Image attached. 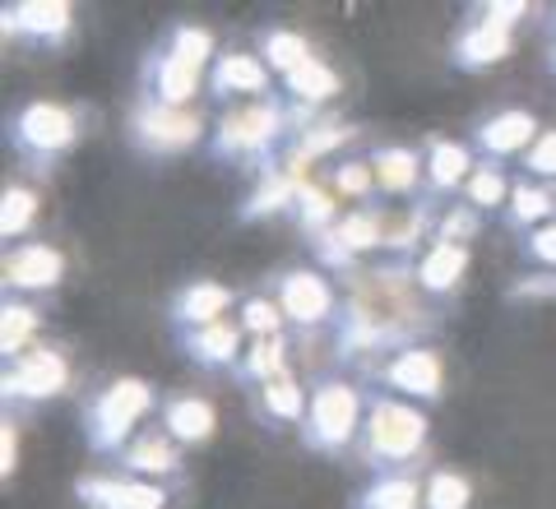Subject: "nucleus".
<instances>
[{
  "label": "nucleus",
  "instance_id": "nucleus-19",
  "mask_svg": "<svg viewBox=\"0 0 556 509\" xmlns=\"http://www.w3.org/2000/svg\"><path fill=\"white\" fill-rule=\"evenodd\" d=\"M163 431H167L177 445H204V441H214V431H218L214 403L200 398V394H177V398H167V403H163Z\"/></svg>",
  "mask_w": 556,
  "mask_h": 509
},
{
  "label": "nucleus",
  "instance_id": "nucleus-41",
  "mask_svg": "<svg viewBox=\"0 0 556 509\" xmlns=\"http://www.w3.org/2000/svg\"><path fill=\"white\" fill-rule=\"evenodd\" d=\"M525 167L538 181H556V130H543L533 139V149L525 153Z\"/></svg>",
  "mask_w": 556,
  "mask_h": 509
},
{
  "label": "nucleus",
  "instance_id": "nucleus-9",
  "mask_svg": "<svg viewBox=\"0 0 556 509\" xmlns=\"http://www.w3.org/2000/svg\"><path fill=\"white\" fill-rule=\"evenodd\" d=\"M278 310H283V320H292V325L316 329L334 315V288H329V278L316 269H288L278 278Z\"/></svg>",
  "mask_w": 556,
  "mask_h": 509
},
{
  "label": "nucleus",
  "instance_id": "nucleus-25",
  "mask_svg": "<svg viewBox=\"0 0 556 509\" xmlns=\"http://www.w3.org/2000/svg\"><path fill=\"white\" fill-rule=\"evenodd\" d=\"M283 89H288V98L292 102H298V107H320V102H329V98H334L339 93V75H334V69H329L320 56H311L306 65H298V69H292V75L283 79Z\"/></svg>",
  "mask_w": 556,
  "mask_h": 509
},
{
  "label": "nucleus",
  "instance_id": "nucleus-10",
  "mask_svg": "<svg viewBox=\"0 0 556 509\" xmlns=\"http://www.w3.org/2000/svg\"><path fill=\"white\" fill-rule=\"evenodd\" d=\"M65 273V255L47 241H24V245H10L5 251V292H47L56 288Z\"/></svg>",
  "mask_w": 556,
  "mask_h": 509
},
{
  "label": "nucleus",
  "instance_id": "nucleus-29",
  "mask_svg": "<svg viewBox=\"0 0 556 509\" xmlns=\"http://www.w3.org/2000/svg\"><path fill=\"white\" fill-rule=\"evenodd\" d=\"M506 214H510V222L519 227V232H533L538 222L547 227V218L556 214V195H552L547 186L519 181V186L510 190V204H506Z\"/></svg>",
  "mask_w": 556,
  "mask_h": 509
},
{
  "label": "nucleus",
  "instance_id": "nucleus-13",
  "mask_svg": "<svg viewBox=\"0 0 556 509\" xmlns=\"http://www.w3.org/2000/svg\"><path fill=\"white\" fill-rule=\"evenodd\" d=\"M538 135H543V130H538V116H533V112L506 107V112L486 116L482 126L473 130V144H478V153H486V157H515V153H529Z\"/></svg>",
  "mask_w": 556,
  "mask_h": 509
},
{
  "label": "nucleus",
  "instance_id": "nucleus-43",
  "mask_svg": "<svg viewBox=\"0 0 556 509\" xmlns=\"http://www.w3.org/2000/svg\"><path fill=\"white\" fill-rule=\"evenodd\" d=\"M482 14H486V20H496V24H506V28H515L529 14V5H525V0H510V5H482Z\"/></svg>",
  "mask_w": 556,
  "mask_h": 509
},
{
  "label": "nucleus",
  "instance_id": "nucleus-24",
  "mask_svg": "<svg viewBox=\"0 0 556 509\" xmlns=\"http://www.w3.org/2000/svg\"><path fill=\"white\" fill-rule=\"evenodd\" d=\"M353 509H422V482L413 472H380V478L362 491Z\"/></svg>",
  "mask_w": 556,
  "mask_h": 509
},
{
  "label": "nucleus",
  "instance_id": "nucleus-32",
  "mask_svg": "<svg viewBox=\"0 0 556 509\" xmlns=\"http://www.w3.org/2000/svg\"><path fill=\"white\" fill-rule=\"evenodd\" d=\"M468 505H473V486H468L464 472H450V468L427 472L422 509H468Z\"/></svg>",
  "mask_w": 556,
  "mask_h": 509
},
{
  "label": "nucleus",
  "instance_id": "nucleus-42",
  "mask_svg": "<svg viewBox=\"0 0 556 509\" xmlns=\"http://www.w3.org/2000/svg\"><path fill=\"white\" fill-rule=\"evenodd\" d=\"M525 255L533 259V265H547V269H556V222H547V227H533V232L525 237Z\"/></svg>",
  "mask_w": 556,
  "mask_h": 509
},
{
  "label": "nucleus",
  "instance_id": "nucleus-2",
  "mask_svg": "<svg viewBox=\"0 0 556 509\" xmlns=\"http://www.w3.org/2000/svg\"><path fill=\"white\" fill-rule=\"evenodd\" d=\"M149 408H153L149 380H135V376L112 380L108 390L89 403V412H84V441L98 454H121L135 441V427L144 421Z\"/></svg>",
  "mask_w": 556,
  "mask_h": 509
},
{
  "label": "nucleus",
  "instance_id": "nucleus-1",
  "mask_svg": "<svg viewBox=\"0 0 556 509\" xmlns=\"http://www.w3.org/2000/svg\"><path fill=\"white\" fill-rule=\"evenodd\" d=\"M427 445V412L413 408L404 398L380 394L367 408V427H362V459L380 472H399V463H413Z\"/></svg>",
  "mask_w": 556,
  "mask_h": 509
},
{
  "label": "nucleus",
  "instance_id": "nucleus-34",
  "mask_svg": "<svg viewBox=\"0 0 556 509\" xmlns=\"http://www.w3.org/2000/svg\"><path fill=\"white\" fill-rule=\"evenodd\" d=\"M260 47H265V65H269V69H278L283 79H288L298 65H306V61H311L306 38H302V33H292V28H269V33H265V42H260Z\"/></svg>",
  "mask_w": 556,
  "mask_h": 509
},
{
  "label": "nucleus",
  "instance_id": "nucleus-46",
  "mask_svg": "<svg viewBox=\"0 0 556 509\" xmlns=\"http://www.w3.org/2000/svg\"><path fill=\"white\" fill-rule=\"evenodd\" d=\"M552 14H556V10H552Z\"/></svg>",
  "mask_w": 556,
  "mask_h": 509
},
{
  "label": "nucleus",
  "instance_id": "nucleus-20",
  "mask_svg": "<svg viewBox=\"0 0 556 509\" xmlns=\"http://www.w3.org/2000/svg\"><path fill=\"white\" fill-rule=\"evenodd\" d=\"M371 171H376L380 195H417L427 181V157H417L413 149L386 144V149L371 153Z\"/></svg>",
  "mask_w": 556,
  "mask_h": 509
},
{
  "label": "nucleus",
  "instance_id": "nucleus-4",
  "mask_svg": "<svg viewBox=\"0 0 556 509\" xmlns=\"http://www.w3.org/2000/svg\"><path fill=\"white\" fill-rule=\"evenodd\" d=\"M288 130V107L274 98H255L247 107L223 112V120L214 126V153L218 157H255L269 153L274 139H283Z\"/></svg>",
  "mask_w": 556,
  "mask_h": 509
},
{
  "label": "nucleus",
  "instance_id": "nucleus-40",
  "mask_svg": "<svg viewBox=\"0 0 556 509\" xmlns=\"http://www.w3.org/2000/svg\"><path fill=\"white\" fill-rule=\"evenodd\" d=\"M241 329L255 333V339H274V333H283V310H278V302L251 296V302L241 306Z\"/></svg>",
  "mask_w": 556,
  "mask_h": 509
},
{
  "label": "nucleus",
  "instance_id": "nucleus-3",
  "mask_svg": "<svg viewBox=\"0 0 556 509\" xmlns=\"http://www.w3.org/2000/svg\"><path fill=\"white\" fill-rule=\"evenodd\" d=\"M367 427V412H362V390L348 380H325L311 394V408L302 421V441L316 454H343L348 445Z\"/></svg>",
  "mask_w": 556,
  "mask_h": 509
},
{
  "label": "nucleus",
  "instance_id": "nucleus-35",
  "mask_svg": "<svg viewBox=\"0 0 556 509\" xmlns=\"http://www.w3.org/2000/svg\"><path fill=\"white\" fill-rule=\"evenodd\" d=\"M33 218H38V195L28 186H5V200H0V237L20 241Z\"/></svg>",
  "mask_w": 556,
  "mask_h": 509
},
{
  "label": "nucleus",
  "instance_id": "nucleus-22",
  "mask_svg": "<svg viewBox=\"0 0 556 509\" xmlns=\"http://www.w3.org/2000/svg\"><path fill=\"white\" fill-rule=\"evenodd\" d=\"M228 306H232V288H223V283H190V288L177 292V302H172V325H177L181 333L218 325Z\"/></svg>",
  "mask_w": 556,
  "mask_h": 509
},
{
  "label": "nucleus",
  "instance_id": "nucleus-15",
  "mask_svg": "<svg viewBox=\"0 0 556 509\" xmlns=\"http://www.w3.org/2000/svg\"><path fill=\"white\" fill-rule=\"evenodd\" d=\"M208 89L218 98H265L269 89V65L251 56V51H223L214 61V75H208Z\"/></svg>",
  "mask_w": 556,
  "mask_h": 509
},
{
  "label": "nucleus",
  "instance_id": "nucleus-21",
  "mask_svg": "<svg viewBox=\"0 0 556 509\" xmlns=\"http://www.w3.org/2000/svg\"><path fill=\"white\" fill-rule=\"evenodd\" d=\"M468 269V245H450V241H431V251H422V259H417V288H422L427 296H450L459 288V278Z\"/></svg>",
  "mask_w": 556,
  "mask_h": 509
},
{
  "label": "nucleus",
  "instance_id": "nucleus-33",
  "mask_svg": "<svg viewBox=\"0 0 556 509\" xmlns=\"http://www.w3.org/2000/svg\"><path fill=\"white\" fill-rule=\"evenodd\" d=\"M241 376L255 380V384H265L274 376H288V343H283V333H274V339H255L247 347V361H241Z\"/></svg>",
  "mask_w": 556,
  "mask_h": 509
},
{
  "label": "nucleus",
  "instance_id": "nucleus-23",
  "mask_svg": "<svg viewBox=\"0 0 556 509\" xmlns=\"http://www.w3.org/2000/svg\"><path fill=\"white\" fill-rule=\"evenodd\" d=\"M181 347L195 366H232L241 353V325L218 320V325L190 329V333H181Z\"/></svg>",
  "mask_w": 556,
  "mask_h": 509
},
{
  "label": "nucleus",
  "instance_id": "nucleus-45",
  "mask_svg": "<svg viewBox=\"0 0 556 509\" xmlns=\"http://www.w3.org/2000/svg\"><path fill=\"white\" fill-rule=\"evenodd\" d=\"M547 65H552V75H556V42H552V51H547Z\"/></svg>",
  "mask_w": 556,
  "mask_h": 509
},
{
  "label": "nucleus",
  "instance_id": "nucleus-18",
  "mask_svg": "<svg viewBox=\"0 0 556 509\" xmlns=\"http://www.w3.org/2000/svg\"><path fill=\"white\" fill-rule=\"evenodd\" d=\"M473 149L464 139H431L427 144V190L431 195H455L464 190V181L473 177Z\"/></svg>",
  "mask_w": 556,
  "mask_h": 509
},
{
  "label": "nucleus",
  "instance_id": "nucleus-16",
  "mask_svg": "<svg viewBox=\"0 0 556 509\" xmlns=\"http://www.w3.org/2000/svg\"><path fill=\"white\" fill-rule=\"evenodd\" d=\"M510 51H515V28H506V24H496V20H486V14H478V20L459 33V42H455V65H464V69H486V65L506 61Z\"/></svg>",
  "mask_w": 556,
  "mask_h": 509
},
{
  "label": "nucleus",
  "instance_id": "nucleus-26",
  "mask_svg": "<svg viewBox=\"0 0 556 509\" xmlns=\"http://www.w3.org/2000/svg\"><path fill=\"white\" fill-rule=\"evenodd\" d=\"M255 403L274 421H306V408H311V398L302 394V384L292 376H274L265 384H255Z\"/></svg>",
  "mask_w": 556,
  "mask_h": 509
},
{
  "label": "nucleus",
  "instance_id": "nucleus-12",
  "mask_svg": "<svg viewBox=\"0 0 556 509\" xmlns=\"http://www.w3.org/2000/svg\"><path fill=\"white\" fill-rule=\"evenodd\" d=\"M144 89L149 102H159V107H186L200 93V65L181 61L177 51H153L144 65Z\"/></svg>",
  "mask_w": 556,
  "mask_h": 509
},
{
  "label": "nucleus",
  "instance_id": "nucleus-38",
  "mask_svg": "<svg viewBox=\"0 0 556 509\" xmlns=\"http://www.w3.org/2000/svg\"><path fill=\"white\" fill-rule=\"evenodd\" d=\"M167 51H177L181 61L200 65V69H204V61H218V56H214V33H208V28H195V24H177V28H172Z\"/></svg>",
  "mask_w": 556,
  "mask_h": 509
},
{
  "label": "nucleus",
  "instance_id": "nucleus-37",
  "mask_svg": "<svg viewBox=\"0 0 556 509\" xmlns=\"http://www.w3.org/2000/svg\"><path fill=\"white\" fill-rule=\"evenodd\" d=\"M334 195L339 200H371V195H380V190H376V171H371V157L334 167Z\"/></svg>",
  "mask_w": 556,
  "mask_h": 509
},
{
  "label": "nucleus",
  "instance_id": "nucleus-7",
  "mask_svg": "<svg viewBox=\"0 0 556 509\" xmlns=\"http://www.w3.org/2000/svg\"><path fill=\"white\" fill-rule=\"evenodd\" d=\"M204 120L186 107H159V102H139L130 116V139L144 153H186L200 144Z\"/></svg>",
  "mask_w": 556,
  "mask_h": 509
},
{
  "label": "nucleus",
  "instance_id": "nucleus-39",
  "mask_svg": "<svg viewBox=\"0 0 556 509\" xmlns=\"http://www.w3.org/2000/svg\"><path fill=\"white\" fill-rule=\"evenodd\" d=\"M482 232V214L473 204H450L441 222H437V241H450V245H468V237H478Z\"/></svg>",
  "mask_w": 556,
  "mask_h": 509
},
{
  "label": "nucleus",
  "instance_id": "nucleus-17",
  "mask_svg": "<svg viewBox=\"0 0 556 509\" xmlns=\"http://www.w3.org/2000/svg\"><path fill=\"white\" fill-rule=\"evenodd\" d=\"M70 24H75V10L65 0H24V5L5 10V33H20L33 42H61Z\"/></svg>",
  "mask_w": 556,
  "mask_h": 509
},
{
  "label": "nucleus",
  "instance_id": "nucleus-36",
  "mask_svg": "<svg viewBox=\"0 0 556 509\" xmlns=\"http://www.w3.org/2000/svg\"><path fill=\"white\" fill-rule=\"evenodd\" d=\"M422 237H427V204H413L408 214H390L386 218V251L408 255Z\"/></svg>",
  "mask_w": 556,
  "mask_h": 509
},
{
  "label": "nucleus",
  "instance_id": "nucleus-28",
  "mask_svg": "<svg viewBox=\"0 0 556 509\" xmlns=\"http://www.w3.org/2000/svg\"><path fill=\"white\" fill-rule=\"evenodd\" d=\"M38 310L24 306V302H5L0 306V353H5V361L24 357L33 339H38Z\"/></svg>",
  "mask_w": 556,
  "mask_h": 509
},
{
  "label": "nucleus",
  "instance_id": "nucleus-31",
  "mask_svg": "<svg viewBox=\"0 0 556 509\" xmlns=\"http://www.w3.org/2000/svg\"><path fill=\"white\" fill-rule=\"evenodd\" d=\"M510 181H506V171H501L496 163H478L473 167V177L464 181V204H473L478 214H486V208H501V204H510Z\"/></svg>",
  "mask_w": 556,
  "mask_h": 509
},
{
  "label": "nucleus",
  "instance_id": "nucleus-30",
  "mask_svg": "<svg viewBox=\"0 0 556 509\" xmlns=\"http://www.w3.org/2000/svg\"><path fill=\"white\" fill-rule=\"evenodd\" d=\"M298 218H302V232H311V241L316 237H325L329 227H339L334 222V214H339V200H334V190H325V186H316V181H302L298 186Z\"/></svg>",
  "mask_w": 556,
  "mask_h": 509
},
{
  "label": "nucleus",
  "instance_id": "nucleus-27",
  "mask_svg": "<svg viewBox=\"0 0 556 509\" xmlns=\"http://www.w3.org/2000/svg\"><path fill=\"white\" fill-rule=\"evenodd\" d=\"M334 237L353 259L367 255V251H376V245H386V214H380V208H353L348 218H339Z\"/></svg>",
  "mask_w": 556,
  "mask_h": 509
},
{
  "label": "nucleus",
  "instance_id": "nucleus-8",
  "mask_svg": "<svg viewBox=\"0 0 556 509\" xmlns=\"http://www.w3.org/2000/svg\"><path fill=\"white\" fill-rule=\"evenodd\" d=\"M380 380L390 384L394 394L404 398H422V403H437L445 394V366L441 357L431 353V347H399L394 357H386V366H380Z\"/></svg>",
  "mask_w": 556,
  "mask_h": 509
},
{
  "label": "nucleus",
  "instance_id": "nucleus-44",
  "mask_svg": "<svg viewBox=\"0 0 556 509\" xmlns=\"http://www.w3.org/2000/svg\"><path fill=\"white\" fill-rule=\"evenodd\" d=\"M0 478H14V421L0 427Z\"/></svg>",
  "mask_w": 556,
  "mask_h": 509
},
{
  "label": "nucleus",
  "instance_id": "nucleus-14",
  "mask_svg": "<svg viewBox=\"0 0 556 509\" xmlns=\"http://www.w3.org/2000/svg\"><path fill=\"white\" fill-rule=\"evenodd\" d=\"M116 459L130 478H177L181 472V445L159 427V431H139Z\"/></svg>",
  "mask_w": 556,
  "mask_h": 509
},
{
  "label": "nucleus",
  "instance_id": "nucleus-6",
  "mask_svg": "<svg viewBox=\"0 0 556 509\" xmlns=\"http://www.w3.org/2000/svg\"><path fill=\"white\" fill-rule=\"evenodd\" d=\"M65 384H70V361L61 347H28L24 357H14L5 361V403H47V398H56L65 394Z\"/></svg>",
  "mask_w": 556,
  "mask_h": 509
},
{
  "label": "nucleus",
  "instance_id": "nucleus-11",
  "mask_svg": "<svg viewBox=\"0 0 556 509\" xmlns=\"http://www.w3.org/2000/svg\"><path fill=\"white\" fill-rule=\"evenodd\" d=\"M75 496L84 509H167V486L139 478H79Z\"/></svg>",
  "mask_w": 556,
  "mask_h": 509
},
{
  "label": "nucleus",
  "instance_id": "nucleus-5",
  "mask_svg": "<svg viewBox=\"0 0 556 509\" xmlns=\"http://www.w3.org/2000/svg\"><path fill=\"white\" fill-rule=\"evenodd\" d=\"M75 135H79V120L70 107H61V102H28L10 126V144L20 149L24 163L47 167L51 157L75 144Z\"/></svg>",
  "mask_w": 556,
  "mask_h": 509
}]
</instances>
